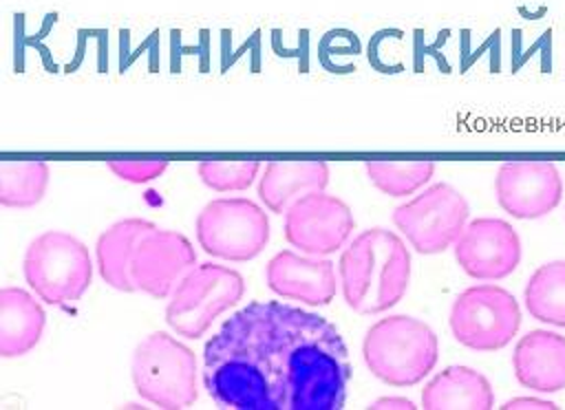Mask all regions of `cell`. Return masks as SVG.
Here are the masks:
<instances>
[{"label": "cell", "instance_id": "24", "mask_svg": "<svg viewBox=\"0 0 565 410\" xmlns=\"http://www.w3.org/2000/svg\"><path fill=\"white\" fill-rule=\"evenodd\" d=\"M106 165L117 179L141 185L163 176L170 163L168 159H110Z\"/></svg>", "mask_w": 565, "mask_h": 410}, {"label": "cell", "instance_id": "18", "mask_svg": "<svg viewBox=\"0 0 565 410\" xmlns=\"http://www.w3.org/2000/svg\"><path fill=\"white\" fill-rule=\"evenodd\" d=\"M157 227L154 223L146 220V218H121L117 223H113L110 227H106L95 245V265L97 271L102 276V280L124 293H132L137 291L135 282H132V256L135 249L139 245V240L152 229Z\"/></svg>", "mask_w": 565, "mask_h": 410}, {"label": "cell", "instance_id": "19", "mask_svg": "<svg viewBox=\"0 0 565 410\" xmlns=\"http://www.w3.org/2000/svg\"><path fill=\"white\" fill-rule=\"evenodd\" d=\"M492 406V384L470 366H448L422 390L424 410H488Z\"/></svg>", "mask_w": 565, "mask_h": 410}, {"label": "cell", "instance_id": "17", "mask_svg": "<svg viewBox=\"0 0 565 410\" xmlns=\"http://www.w3.org/2000/svg\"><path fill=\"white\" fill-rule=\"evenodd\" d=\"M40 298L20 287L0 289V355L4 359L31 353L46 328Z\"/></svg>", "mask_w": 565, "mask_h": 410}, {"label": "cell", "instance_id": "16", "mask_svg": "<svg viewBox=\"0 0 565 410\" xmlns=\"http://www.w3.org/2000/svg\"><path fill=\"white\" fill-rule=\"evenodd\" d=\"M329 176V163L322 159L269 161L258 176V198L269 212L285 214L298 198L322 192Z\"/></svg>", "mask_w": 565, "mask_h": 410}, {"label": "cell", "instance_id": "22", "mask_svg": "<svg viewBox=\"0 0 565 410\" xmlns=\"http://www.w3.org/2000/svg\"><path fill=\"white\" fill-rule=\"evenodd\" d=\"M435 170L437 165L430 159H422V161L373 159L364 163V172L371 185L393 198H406L424 190L435 176Z\"/></svg>", "mask_w": 565, "mask_h": 410}, {"label": "cell", "instance_id": "6", "mask_svg": "<svg viewBox=\"0 0 565 410\" xmlns=\"http://www.w3.org/2000/svg\"><path fill=\"white\" fill-rule=\"evenodd\" d=\"M245 295L243 276L225 265H196L170 293L166 304L168 326L188 339L203 337L214 320L236 306Z\"/></svg>", "mask_w": 565, "mask_h": 410}, {"label": "cell", "instance_id": "13", "mask_svg": "<svg viewBox=\"0 0 565 410\" xmlns=\"http://www.w3.org/2000/svg\"><path fill=\"white\" fill-rule=\"evenodd\" d=\"M194 267L196 251L183 234L152 227L135 249L130 273L137 291L163 300Z\"/></svg>", "mask_w": 565, "mask_h": 410}, {"label": "cell", "instance_id": "1", "mask_svg": "<svg viewBox=\"0 0 565 410\" xmlns=\"http://www.w3.org/2000/svg\"><path fill=\"white\" fill-rule=\"evenodd\" d=\"M203 388L236 410H338L351 364L329 320L278 300L249 302L203 346Z\"/></svg>", "mask_w": 565, "mask_h": 410}, {"label": "cell", "instance_id": "15", "mask_svg": "<svg viewBox=\"0 0 565 410\" xmlns=\"http://www.w3.org/2000/svg\"><path fill=\"white\" fill-rule=\"evenodd\" d=\"M514 379L534 392L565 390V335L547 328L525 333L512 350Z\"/></svg>", "mask_w": 565, "mask_h": 410}, {"label": "cell", "instance_id": "10", "mask_svg": "<svg viewBox=\"0 0 565 410\" xmlns=\"http://www.w3.org/2000/svg\"><path fill=\"white\" fill-rule=\"evenodd\" d=\"M355 229L351 207L322 192H311L298 198L287 212L282 231L291 247L311 256H331L347 247Z\"/></svg>", "mask_w": 565, "mask_h": 410}, {"label": "cell", "instance_id": "26", "mask_svg": "<svg viewBox=\"0 0 565 410\" xmlns=\"http://www.w3.org/2000/svg\"><path fill=\"white\" fill-rule=\"evenodd\" d=\"M369 408H373V410H413L417 406L406 397H380V399L371 401Z\"/></svg>", "mask_w": 565, "mask_h": 410}, {"label": "cell", "instance_id": "7", "mask_svg": "<svg viewBox=\"0 0 565 410\" xmlns=\"http://www.w3.org/2000/svg\"><path fill=\"white\" fill-rule=\"evenodd\" d=\"M199 247L227 262H247L269 242L267 212L243 196L210 201L194 220Z\"/></svg>", "mask_w": 565, "mask_h": 410}, {"label": "cell", "instance_id": "8", "mask_svg": "<svg viewBox=\"0 0 565 410\" xmlns=\"http://www.w3.org/2000/svg\"><path fill=\"white\" fill-rule=\"evenodd\" d=\"M448 326L452 337L477 353L505 348L521 326L516 298L497 284H472L450 304Z\"/></svg>", "mask_w": 565, "mask_h": 410}, {"label": "cell", "instance_id": "12", "mask_svg": "<svg viewBox=\"0 0 565 410\" xmlns=\"http://www.w3.org/2000/svg\"><path fill=\"white\" fill-rule=\"evenodd\" d=\"M452 253L463 273L475 280H503L521 262V238L516 229L494 216L468 220L452 245Z\"/></svg>", "mask_w": 565, "mask_h": 410}, {"label": "cell", "instance_id": "23", "mask_svg": "<svg viewBox=\"0 0 565 410\" xmlns=\"http://www.w3.org/2000/svg\"><path fill=\"white\" fill-rule=\"evenodd\" d=\"M196 174L214 192H243L260 176V161H218L207 159L196 165Z\"/></svg>", "mask_w": 565, "mask_h": 410}, {"label": "cell", "instance_id": "25", "mask_svg": "<svg viewBox=\"0 0 565 410\" xmlns=\"http://www.w3.org/2000/svg\"><path fill=\"white\" fill-rule=\"evenodd\" d=\"M503 410H554L556 403L543 397H512L503 406Z\"/></svg>", "mask_w": 565, "mask_h": 410}, {"label": "cell", "instance_id": "3", "mask_svg": "<svg viewBox=\"0 0 565 410\" xmlns=\"http://www.w3.org/2000/svg\"><path fill=\"white\" fill-rule=\"evenodd\" d=\"M362 357L373 377L408 388L424 381L437 366L439 339L426 322L413 315H386L366 328Z\"/></svg>", "mask_w": 565, "mask_h": 410}, {"label": "cell", "instance_id": "2", "mask_svg": "<svg viewBox=\"0 0 565 410\" xmlns=\"http://www.w3.org/2000/svg\"><path fill=\"white\" fill-rule=\"evenodd\" d=\"M338 280L349 309L360 315L386 313L406 295L411 282L404 238L384 227L360 231L342 249Z\"/></svg>", "mask_w": 565, "mask_h": 410}, {"label": "cell", "instance_id": "5", "mask_svg": "<svg viewBox=\"0 0 565 410\" xmlns=\"http://www.w3.org/2000/svg\"><path fill=\"white\" fill-rule=\"evenodd\" d=\"M29 289L51 306L77 302L93 282L88 247L73 234L49 229L35 236L22 258Z\"/></svg>", "mask_w": 565, "mask_h": 410}, {"label": "cell", "instance_id": "4", "mask_svg": "<svg viewBox=\"0 0 565 410\" xmlns=\"http://www.w3.org/2000/svg\"><path fill=\"white\" fill-rule=\"evenodd\" d=\"M130 379L137 395L159 408H188L199 397V366L192 348L163 331L137 344Z\"/></svg>", "mask_w": 565, "mask_h": 410}, {"label": "cell", "instance_id": "11", "mask_svg": "<svg viewBox=\"0 0 565 410\" xmlns=\"http://www.w3.org/2000/svg\"><path fill=\"white\" fill-rule=\"evenodd\" d=\"M494 196L501 209L512 218H543L563 201V176L552 161H505L494 176Z\"/></svg>", "mask_w": 565, "mask_h": 410}, {"label": "cell", "instance_id": "20", "mask_svg": "<svg viewBox=\"0 0 565 410\" xmlns=\"http://www.w3.org/2000/svg\"><path fill=\"white\" fill-rule=\"evenodd\" d=\"M523 302L536 322L565 328V260L536 267L523 287Z\"/></svg>", "mask_w": 565, "mask_h": 410}, {"label": "cell", "instance_id": "9", "mask_svg": "<svg viewBox=\"0 0 565 410\" xmlns=\"http://www.w3.org/2000/svg\"><path fill=\"white\" fill-rule=\"evenodd\" d=\"M468 218L470 205L450 183H433L393 212V225L402 238L424 256L450 249Z\"/></svg>", "mask_w": 565, "mask_h": 410}, {"label": "cell", "instance_id": "14", "mask_svg": "<svg viewBox=\"0 0 565 410\" xmlns=\"http://www.w3.org/2000/svg\"><path fill=\"white\" fill-rule=\"evenodd\" d=\"M265 282L276 295L307 306L331 304L340 287L338 269L329 258L294 249H282L267 262Z\"/></svg>", "mask_w": 565, "mask_h": 410}, {"label": "cell", "instance_id": "21", "mask_svg": "<svg viewBox=\"0 0 565 410\" xmlns=\"http://www.w3.org/2000/svg\"><path fill=\"white\" fill-rule=\"evenodd\" d=\"M51 181V168L42 159L0 163V205L13 209L35 207Z\"/></svg>", "mask_w": 565, "mask_h": 410}]
</instances>
